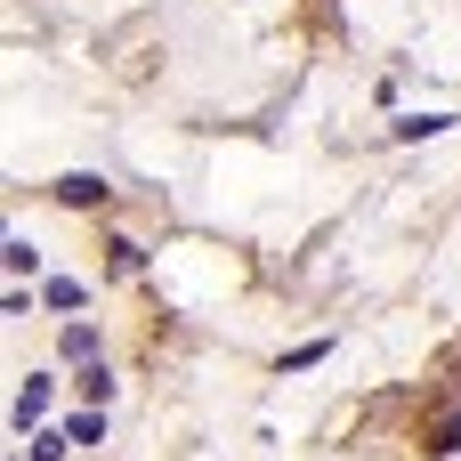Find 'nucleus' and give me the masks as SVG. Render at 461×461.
<instances>
[{
    "mask_svg": "<svg viewBox=\"0 0 461 461\" xmlns=\"http://www.w3.org/2000/svg\"><path fill=\"white\" fill-rule=\"evenodd\" d=\"M8 267H16V276H32V267H41V251H32L24 235H8Z\"/></svg>",
    "mask_w": 461,
    "mask_h": 461,
    "instance_id": "1a4fd4ad",
    "label": "nucleus"
},
{
    "mask_svg": "<svg viewBox=\"0 0 461 461\" xmlns=\"http://www.w3.org/2000/svg\"><path fill=\"white\" fill-rule=\"evenodd\" d=\"M324 357H332V340H308V348H292V357H284V373H316Z\"/></svg>",
    "mask_w": 461,
    "mask_h": 461,
    "instance_id": "6e6552de",
    "label": "nucleus"
},
{
    "mask_svg": "<svg viewBox=\"0 0 461 461\" xmlns=\"http://www.w3.org/2000/svg\"><path fill=\"white\" fill-rule=\"evenodd\" d=\"M49 413V373H24V389H16V429H32Z\"/></svg>",
    "mask_w": 461,
    "mask_h": 461,
    "instance_id": "7ed1b4c3",
    "label": "nucleus"
},
{
    "mask_svg": "<svg viewBox=\"0 0 461 461\" xmlns=\"http://www.w3.org/2000/svg\"><path fill=\"white\" fill-rule=\"evenodd\" d=\"M446 130H454V113H397L389 122V138H405V146L413 138H446Z\"/></svg>",
    "mask_w": 461,
    "mask_h": 461,
    "instance_id": "f03ea898",
    "label": "nucleus"
},
{
    "mask_svg": "<svg viewBox=\"0 0 461 461\" xmlns=\"http://www.w3.org/2000/svg\"><path fill=\"white\" fill-rule=\"evenodd\" d=\"M421 454H429V461H454V454H461V413H446V421L421 438Z\"/></svg>",
    "mask_w": 461,
    "mask_h": 461,
    "instance_id": "20e7f679",
    "label": "nucleus"
},
{
    "mask_svg": "<svg viewBox=\"0 0 461 461\" xmlns=\"http://www.w3.org/2000/svg\"><path fill=\"white\" fill-rule=\"evenodd\" d=\"M57 203H65V211H97V203H113V186H105L97 170H65V178H57Z\"/></svg>",
    "mask_w": 461,
    "mask_h": 461,
    "instance_id": "f257e3e1",
    "label": "nucleus"
},
{
    "mask_svg": "<svg viewBox=\"0 0 461 461\" xmlns=\"http://www.w3.org/2000/svg\"><path fill=\"white\" fill-rule=\"evenodd\" d=\"M73 454V429H32V461H65Z\"/></svg>",
    "mask_w": 461,
    "mask_h": 461,
    "instance_id": "0eeeda50",
    "label": "nucleus"
},
{
    "mask_svg": "<svg viewBox=\"0 0 461 461\" xmlns=\"http://www.w3.org/2000/svg\"><path fill=\"white\" fill-rule=\"evenodd\" d=\"M57 348H65L73 365H89V357H97V324H65V340H57Z\"/></svg>",
    "mask_w": 461,
    "mask_h": 461,
    "instance_id": "423d86ee",
    "label": "nucleus"
},
{
    "mask_svg": "<svg viewBox=\"0 0 461 461\" xmlns=\"http://www.w3.org/2000/svg\"><path fill=\"white\" fill-rule=\"evenodd\" d=\"M81 397H89V405H113V365H105V357L81 365Z\"/></svg>",
    "mask_w": 461,
    "mask_h": 461,
    "instance_id": "39448f33",
    "label": "nucleus"
}]
</instances>
